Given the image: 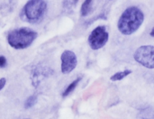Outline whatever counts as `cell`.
Instances as JSON below:
<instances>
[{
	"label": "cell",
	"instance_id": "6da1fadb",
	"mask_svg": "<svg viewBox=\"0 0 154 119\" xmlns=\"http://www.w3.org/2000/svg\"><path fill=\"white\" fill-rule=\"evenodd\" d=\"M144 14L143 11L137 6L127 7L121 14L117 27L119 32L124 35H131L135 33L143 24Z\"/></svg>",
	"mask_w": 154,
	"mask_h": 119
},
{
	"label": "cell",
	"instance_id": "7a4b0ae2",
	"mask_svg": "<svg viewBox=\"0 0 154 119\" xmlns=\"http://www.w3.org/2000/svg\"><path fill=\"white\" fill-rule=\"evenodd\" d=\"M37 37V33L33 30L22 27L11 31L7 34V42L9 45L16 50L28 48Z\"/></svg>",
	"mask_w": 154,
	"mask_h": 119
},
{
	"label": "cell",
	"instance_id": "3957f363",
	"mask_svg": "<svg viewBox=\"0 0 154 119\" xmlns=\"http://www.w3.org/2000/svg\"><path fill=\"white\" fill-rule=\"evenodd\" d=\"M47 11V3L43 0H31L24 5L22 14L30 23H40Z\"/></svg>",
	"mask_w": 154,
	"mask_h": 119
},
{
	"label": "cell",
	"instance_id": "277c9868",
	"mask_svg": "<svg viewBox=\"0 0 154 119\" xmlns=\"http://www.w3.org/2000/svg\"><path fill=\"white\" fill-rule=\"evenodd\" d=\"M134 60L148 69H154V46L143 45L134 52Z\"/></svg>",
	"mask_w": 154,
	"mask_h": 119
},
{
	"label": "cell",
	"instance_id": "5b68a950",
	"mask_svg": "<svg viewBox=\"0 0 154 119\" xmlns=\"http://www.w3.org/2000/svg\"><path fill=\"white\" fill-rule=\"evenodd\" d=\"M109 34L106 26L99 25L96 27L88 36V44L92 50H99L108 42Z\"/></svg>",
	"mask_w": 154,
	"mask_h": 119
},
{
	"label": "cell",
	"instance_id": "8992f818",
	"mask_svg": "<svg viewBox=\"0 0 154 119\" xmlns=\"http://www.w3.org/2000/svg\"><path fill=\"white\" fill-rule=\"evenodd\" d=\"M60 61H61V72L63 74H69L78 65V58L77 55L69 50H66L62 52L60 56Z\"/></svg>",
	"mask_w": 154,
	"mask_h": 119
},
{
	"label": "cell",
	"instance_id": "52a82bcc",
	"mask_svg": "<svg viewBox=\"0 0 154 119\" xmlns=\"http://www.w3.org/2000/svg\"><path fill=\"white\" fill-rule=\"evenodd\" d=\"M140 119H154V108L152 106L142 108L138 115Z\"/></svg>",
	"mask_w": 154,
	"mask_h": 119
},
{
	"label": "cell",
	"instance_id": "ba28073f",
	"mask_svg": "<svg viewBox=\"0 0 154 119\" xmlns=\"http://www.w3.org/2000/svg\"><path fill=\"white\" fill-rule=\"evenodd\" d=\"M92 11H93V1L92 0L84 1L81 5V8H80L81 16H87L89 14H91Z\"/></svg>",
	"mask_w": 154,
	"mask_h": 119
},
{
	"label": "cell",
	"instance_id": "9c48e42d",
	"mask_svg": "<svg viewBox=\"0 0 154 119\" xmlns=\"http://www.w3.org/2000/svg\"><path fill=\"white\" fill-rule=\"evenodd\" d=\"M131 73H132V70H125L123 71L116 72L113 76H111L110 80H112V81H119V80H122L125 78H126L128 75H130Z\"/></svg>",
	"mask_w": 154,
	"mask_h": 119
},
{
	"label": "cell",
	"instance_id": "30bf717a",
	"mask_svg": "<svg viewBox=\"0 0 154 119\" xmlns=\"http://www.w3.org/2000/svg\"><path fill=\"white\" fill-rule=\"evenodd\" d=\"M82 80V78L81 77H79V78H77L74 81H72L68 87H67V89L64 90V92L62 93V97H67V96H69L76 88H77V86L79 85V83L80 82V80Z\"/></svg>",
	"mask_w": 154,
	"mask_h": 119
},
{
	"label": "cell",
	"instance_id": "8fae6325",
	"mask_svg": "<svg viewBox=\"0 0 154 119\" xmlns=\"http://www.w3.org/2000/svg\"><path fill=\"white\" fill-rule=\"evenodd\" d=\"M36 99H37V98H36V96H34V95L29 97V98L25 100V102H24V108H30L33 107L34 104L36 103Z\"/></svg>",
	"mask_w": 154,
	"mask_h": 119
},
{
	"label": "cell",
	"instance_id": "7c38bea8",
	"mask_svg": "<svg viewBox=\"0 0 154 119\" xmlns=\"http://www.w3.org/2000/svg\"><path fill=\"white\" fill-rule=\"evenodd\" d=\"M6 63H7V61L5 59V56L3 55H0V68H4L6 66Z\"/></svg>",
	"mask_w": 154,
	"mask_h": 119
},
{
	"label": "cell",
	"instance_id": "4fadbf2b",
	"mask_svg": "<svg viewBox=\"0 0 154 119\" xmlns=\"http://www.w3.org/2000/svg\"><path fill=\"white\" fill-rule=\"evenodd\" d=\"M5 84H6L5 78H1L0 79V90H2L4 89V87L5 86Z\"/></svg>",
	"mask_w": 154,
	"mask_h": 119
},
{
	"label": "cell",
	"instance_id": "5bb4252c",
	"mask_svg": "<svg viewBox=\"0 0 154 119\" xmlns=\"http://www.w3.org/2000/svg\"><path fill=\"white\" fill-rule=\"evenodd\" d=\"M150 34H151V36H152V37H154V27L152 28V32H151V33H150Z\"/></svg>",
	"mask_w": 154,
	"mask_h": 119
}]
</instances>
